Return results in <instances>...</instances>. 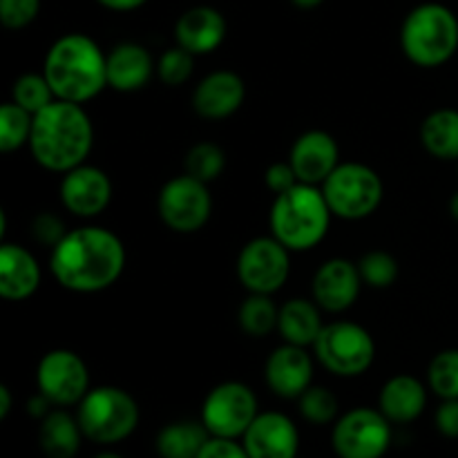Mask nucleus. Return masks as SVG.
I'll return each mask as SVG.
<instances>
[{
  "label": "nucleus",
  "mask_w": 458,
  "mask_h": 458,
  "mask_svg": "<svg viewBox=\"0 0 458 458\" xmlns=\"http://www.w3.org/2000/svg\"><path fill=\"white\" fill-rule=\"evenodd\" d=\"M49 268L63 289L98 293L110 289L123 273L125 246L107 228H74L52 249Z\"/></svg>",
  "instance_id": "f257e3e1"
},
{
  "label": "nucleus",
  "mask_w": 458,
  "mask_h": 458,
  "mask_svg": "<svg viewBox=\"0 0 458 458\" xmlns=\"http://www.w3.org/2000/svg\"><path fill=\"white\" fill-rule=\"evenodd\" d=\"M94 146V125L81 103L56 98L34 114L30 137L31 157L52 173H70L85 164Z\"/></svg>",
  "instance_id": "f03ea898"
},
{
  "label": "nucleus",
  "mask_w": 458,
  "mask_h": 458,
  "mask_svg": "<svg viewBox=\"0 0 458 458\" xmlns=\"http://www.w3.org/2000/svg\"><path fill=\"white\" fill-rule=\"evenodd\" d=\"M43 74L54 97L83 106L107 88V56L89 36L67 34L49 47Z\"/></svg>",
  "instance_id": "7ed1b4c3"
},
{
  "label": "nucleus",
  "mask_w": 458,
  "mask_h": 458,
  "mask_svg": "<svg viewBox=\"0 0 458 458\" xmlns=\"http://www.w3.org/2000/svg\"><path fill=\"white\" fill-rule=\"evenodd\" d=\"M331 217L334 213L320 186L295 183L286 192L276 195L268 224L273 237L289 250H311L329 233Z\"/></svg>",
  "instance_id": "20e7f679"
},
{
  "label": "nucleus",
  "mask_w": 458,
  "mask_h": 458,
  "mask_svg": "<svg viewBox=\"0 0 458 458\" xmlns=\"http://www.w3.org/2000/svg\"><path fill=\"white\" fill-rule=\"evenodd\" d=\"M401 47L419 67H438L458 49V18L441 3L419 4L407 13L401 30Z\"/></svg>",
  "instance_id": "39448f33"
},
{
  "label": "nucleus",
  "mask_w": 458,
  "mask_h": 458,
  "mask_svg": "<svg viewBox=\"0 0 458 458\" xmlns=\"http://www.w3.org/2000/svg\"><path fill=\"white\" fill-rule=\"evenodd\" d=\"M79 419L83 437L89 441L119 443L134 432L139 423V407L128 392L119 387H97L79 403Z\"/></svg>",
  "instance_id": "423d86ee"
},
{
  "label": "nucleus",
  "mask_w": 458,
  "mask_h": 458,
  "mask_svg": "<svg viewBox=\"0 0 458 458\" xmlns=\"http://www.w3.org/2000/svg\"><path fill=\"white\" fill-rule=\"evenodd\" d=\"M320 188L331 213L349 222L374 215L385 192L380 174L369 165L356 161L340 164Z\"/></svg>",
  "instance_id": "0eeeda50"
},
{
  "label": "nucleus",
  "mask_w": 458,
  "mask_h": 458,
  "mask_svg": "<svg viewBox=\"0 0 458 458\" xmlns=\"http://www.w3.org/2000/svg\"><path fill=\"white\" fill-rule=\"evenodd\" d=\"M313 352L327 371L343 378L365 374L376 360V343L369 331L344 320L322 327Z\"/></svg>",
  "instance_id": "6e6552de"
},
{
  "label": "nucleus",
  "mask_w": 458,
  "mask_h": 458,
  "mask_svg": "<svg viewBox=\"0 0 458 458\" xmlns=\"http://www.w3.org/2000/svg\"><path fill=\"white\" fill-rule=\"evenodd\" d=\"M213 213V197L208 192V183L179 174L164 183L159 192V217L170 231L191 235L206 226Z\"/></svg>",
  "instance_id": "1a4fd4ad"
},
{
  "label": "nucleus",
  "mask_w": 458,
  "mask_h": 458,
  "mask_svg": "<svg viewBox=\"0 0 458 458\" xmlns=\"http://www.w3.org/2000/svg\"><path fill=\"white\" fill-rule=\"evenodd\" d=\"M291 250L276 237H255L237 258V277L249 293L273 295L291 273Z\"/></svg>",
  "instance_id": "9d476101"
},
{
  "label": "nucleus",
  "mask_w": 458,
  "mask_h": 458,
  "mask_svg": "<svg viewBox=\"0 0 458 458\" xmlns=\"http://www.w3.org/2000/svg\"><path fill=\"white\" fill-rule=\"evenodd\" d=\"M258 419V398L244 383H222L206 396L201 407V423L217 438L244 437Z\"/></svg>",
  "instance_id": "9b49d317"
},
{
  "label": "nucleus",
  "mask_w": 458,
  "mask_h": 458,
  "mask_svg": "<svg viewBox=\"0 0 458 458\" xmlns=\"http://www.w3.org/2000/svg\"><path fill=\"white\" fill-rule=\"evenodd\" d=\"M392 420L383 411L358 407L347 411L335 423L334 443L335 454L340 458H380L387 452L392 441Z\"/></svg>",
  "instance_id": "f8f14e48"
},
{
  "label": "nucleus",
  "mask_w": 458,
  "mask_h": 458,
  "mask_svg": "<svg viewBox=\"0 0 458 458\" xmlns=\"http://www.w3.org/2000/svg\"><path fill=\"white\" fill-rule=\"evenodd\" d=\"M38 392L54 405H74L89 392V371L79 353L70 349H54L45 353L36 369Z\"/></svg>",
  "instance_id": "ddd939ff"
},
{
  "label": "nucleus",
  "mask_w": 458,
  "mask_h": 458,
  "mask_svg": "<svg viewBox=\"0 0 458 458\" xmlns=\"http://www.w3.org/2000/svg\"><path fill=\"white\" fill-rule=\"evenodd\" d=\"M61 201L76 217H97L112 201L110 177L97 165H76L63 174Z\"/></svg>",
  "instance_id": "4468645a"
},
{
  "label": "nucleus",
  "mask_w": 458,
  "mask_h": 458,
  "mask_svg": "<svg viewBox=\"0 0 458 458\" xmlns=\"http://www.w3.org/2000/svg\"><path fill=\"white\" fill-rule=\"evenodd\" d=\"M362 277L358 264L344 258L327 259L313 276V300L322 311L343 313L360 295Z\"/></svg>",
  "instance_id": "2eb2a0df"
},
{
  "label": "nucleus",
  "mask_w": 458,
  "mask_h": 458,
  "mask_svg": "<svg viewBox=\"0 0 458 458\" xmlns=\"http://www.w3.org/2000/svg\"><path fill=\"white\" fill-rule=\"evenodd\" d=\"M289 164L293 165L300 183L322 186L327 177L340 165V148L325 130H309L295 139Z\"/></svg>",
  "instance_id": "dca6fc26"
},
{
  "label": "nucleus",
  "mask_w": 458,
  "mask_h": 458,
  "mask_svg": "<svg viewBox=\"0 0 458 458\" xmlns=\"http://www.w3.org/2000/svg\"><path fill=\"white\" fill-rule=\"evenodd\" d=\"M242 438L249 458H295L298 454V429L280 411L258 414Z\"/></svg>",
  "instance_id": "f3484780"
},
{
  "label": "nucleus",
  "mask_w": 458,
  "mask_h": 458,
  "mask_svg": "<svg viewBox=\"0 0 458 458\" xmlns=\"http://www.w3.org/2000/svg\"><path fill=\"white\" fill-rule=\"evenodd\" d=\"M268 387L282 398H300L313 380V360L307 347L284 343L268 356L267 369Z\"/></svg>",
  "instance_id": "a211bd4d"
},
{
  "label": "nucleus",
  "mask_w": 458,
  "mask_h": 458,
  "mask_svg": "<svg viewBox=\"0 0 458 458\" xmlns=\"http://www.w3.org/2000/svg\"><path fill=\"white\" fill-rule=\"evenodd\" d=\"M246 98V85L240 74L219 70L199 81L192 94V107L201 119L222 121L235 114Z\"/></svg>",
  "instance_id": "6ab92c4d"
},
{
  "label": "nucleus",
  "mask_w": 458,
  "mask_h": 458,
  "mask_svg": "<svg viewBox=\"0 0 458 458\" xmlns=\"http://www.w3.org/2000/svg\"><path fill=\"white\" fill-rule=\"evenodd\" d=\"M174 38L179 47L188 49L195 56L215 52L226 38V21L222 13L208 4L191 7L179 16L174 25Z\"/></svg>",
  "instance_id": "aec40b11"
},
{
  "label": "nucleus",
  "mask_w": 458,
  "mask_h": 458,
  "mask_svg": "<svg viewBox=\"0 0 458 458\" xmlns=\"http://www.w3.org/2000/svg\"><path fill=\"white\" fill-rule=\"evenodd\" d=\"M40 286V267L25 246L4 242L0 246V295L9 302L31 298Z\"/></svg>",
  "instance_id": "412c9836"
},
{
  "label": "nucleus",
  "mask_w": 458,
  "mask_h": 458,
  "mask_svg": "<svg viewBox=\"0 0 458 458\" xmlns=\"http://www.w3.org/2000/svg\"><path fill=\"white\" fill-rule=\"evenodd\" d=\"M155 70V61L143 45L119 43L107 54V88L116 92H137L146 88Z\"/></svg>",
  "instance_id": "4be33fe9"
},
{
  "label": "nucleus",
  "mask_w": 458,
  "mask_h": 458,
  "mask_svg": "<svg viewBox=\"0 0 458 458\" xmlns=\"http://www.w3.org/2000/svg\"><path fill=\"white\" fill-rule=\"evenodd\" d=\"M428 405V389L414 376H394L380 392V411L392 423H411Z\"/></svg>",
  "instance_id": "5701e85b"
},
{
  "label": "nucleus",
  "mask_w": 458,
  "mask_h": 458,
  "mask_svg": "<svg viewBox=\"0 0 458 458\" xmlns=\"http://www.w3.org/2000/svg\"><path fill=\"white\" fill-rule=\"evenodd\" d=\"M320 307L316 300L293 298L280 307L277 318V331L284 338V343L298 344V347H313L322 331Z\"/></svg>",
  "instance_id": "b1692460"
},
{
  "label": "nucleus",
  "mask_w": 458,
  "mask_h": 458,
  "mask_svg": "<svg viewBox=\"0 0 458 458\" xmlns=\"http://www.w3.org/2000/svg\"><path fill=\"white\" fill-rule=\"evenodd\" d=\"M420 141L425 150L437 159H458V110L443 107L432 112L420 125Z\"/></svg>",
  "instance_id": "393cba45"
},
{
  "label": "nucleus",
  "mask_w": 458,
  "mask_h": 458,
  "mask_svg": "<svg viewBox=\"0 0 458 458\" xmlns=\"http://www.w3.org/2000/svg\"><path fill=\"white\" fill-rule=\"evenodd\" d=\"M79 419L67 411H49L40 425V447L49 458H74L81 447Z\"/></svg>",
  "instance_id": "a878e982"
},
{
  "label": "nucleus",
  "mask_w": 458,
  "mask_h": 458,
  "mask_svg": "<svg viewBox=\"0 0 458 458\" xmlns=\"http://www.w3.org/2000/svg\"><path fill=\"white\" fill-rule=\"evenodd\" d=\"M210 441V432L204 423L179 420L165 425L157 437V452L161 458H197Z\"/></svg>",
  "instance_id": "bb28decb"
},
{
  "label": "nucleus",
  "mask_w": 458,
  "mask_h": 458,
  "mask_svg": "<svg viewBox=\"0 0 458 458\" xmlns=\"http://www.w3.org/2000/svg\"><path fill=\"white\" fill-rule=\"evenodd\" d=\"M277 318H280V307H276L271 295L250 293L249 298L242 302L237 320H240L242 331H244L246 335L264 338V335L271 334L273 329H277Z\"/></svg>",
  "instance_id": "cd10ccee"
},
{
  "label": "nucleus",
  "mask_w": 458,
  "mask_h": 458,
  "mask_svg": "<svg viewBox=\"0 0 458 458\" xmlns=\"http://www.w3.org/2000/svg\"><path fill=\"white\" fill-rule=\"evenodd\" d=\"M34 114L13 101L0 107V150L13 152L22 146H30Z\"/></svg>",
  "instance_id": "c85d7f7f"
},
{
  "label": "nucleus",
  "mask_w": 458,
  "mask_h": 458,
  "mask_svg": "<svg viewBox=\"0 0 458 458\" xmlns=\"http://www.w3.org/2000/svg\"><path fill=\"white\" fill-rule=\"evenodd\" d=\"M12 101L25 107L31 114H38L49 103L56 101V97H54V89L45 79V74H22L13 83Z\"/></svg>",
  "instance_id": "c756f323"
},
{
  "label": "nucleus",
  "mask_w": 458,
  "mask_h": 458,
  "mask_svg": "<svg viewBox=\"0 0 458 458\" xmlns=\"http://www.w3.org/2000/svg\"><path fill=\"white\" fill-rule=\"evenodd\" d=\"M226 168V155L215 143H197L186 155V174L199 179V182L210 183L219 177Z\"/></svg>",
  "instance_id": "7c9ffc66"
},
{
  "label": "nucleus",
  "mask_w": 458,
  "mask_h": 458,
  "mask_svg": "<svg viewBox=\"0 0 458 458\" xmlns=\"http://www.w3.org/2000/svg\"><path fill=\"white\" fill-rule=\"evenodd\" d=\"M428 380L432 392L443 401L458 398V349H445L432 358Z\"/></svg>",
  "instance_id": "2f4dec72"
},
{
  "label": "nucleus",
  "mask_w": 458,
  "mask_h": 458,
  "mask_svg": "<svg viewBox=\"0 0 458 458\" xmlns=\"http://www.w3.org/2000/svg\"><path fill=\"white\" fill-rule=\"evenodd\" d=\"M358 271H360L362 284L371 286V289H387L396 282L398 262L394 255L385 253V250H369L358 262Z\"/></svg>",
  "instance_id": "473e14b6"
},
{
  "label": "nucleus",
  "mask_w": 458,
  "mask_h": 458,
  "mask_svg": "<svg viewBox=\"0 0 458 458\" xmlns=\"http://www.w3.org/2000/svg\"><path fill=\"white\" fill-rule=\"evenodd\" d=\"M300 401V414L309 420V423L325 425L338 416V398L329 392L327 387H309Z\"/></svg>",
  "instance_id": "72a5a7b5"
},
{
  "label": "nucleus",
  "mask_w": 458,
  "mask_h": 458,
  "mask_svg": "<svg viewBox=\"0 0 458 458\" xmlns=\"http://www.w3.org/2000/svg\"><path fill=\"white\" fill-rule=\"evenodd\" d=\"M192 67H195V54L177 45V47H170L161 54L159 63H157V74L168 88H177L191 79Z\"/></svg>",
  "instance_id": "f704fd0d"
},
{
  "label": "nucleus",
  "mask_w": 458,
  "mask_h": 458,
  "mask_svg": "<svg viewBox=\"0 0 458 458\" xmlns=\"http://www.w3.org/2000/svg\"><path fill=\"white\" fill-rule=\"evenodd\" d=\"M40 12V0H0V22L7 30L31 25Z\"/></svg>",
  "instance_id": "c9c22d12"
},
{
  "label": "nucleus",
  "mask_w": 458,
  "mask_h": 458,
  "mask_svg": "<svg viewBox=\"0 0 458 458\" xmlns=\"http://www.w3.org/2000/svg\"><path fill=\"white\" fill-rule=\"evenodd\" d=\"M264 182H267L268 191H271L273 195H280V192H286L289 188H293L295 183H300V179L289 161H277V164L268 165L267 168V173H264Z\"/></svg>",
  "instance_id": "e433bc0d"
},
{
  "label": "nucleus",
  "mask_w": 458,
  "mask_h": 458,
  "mask_svg": "<svg viewBox=\"0 0 458 458\" xmlns=\"http://www.w3.org/2000/svg\"><path fill=\"white\" fill-rule=\"evenodd\" d=\"M65 235L67 233L63 231V222L58 217H54V215L43 213L34 219V237L38 242H43V244L54 249Z\"/></svg>",
  "instance_id": "4c0bfd02"
},
{
  "label": "nucleus",
  "mask_w": 458,
  "mask_h": 458,
  "mask_svg": "<svg viewBox=\"0 0 458 458\" xmlns=\"http://www.w3.org/2000/svg\"><path fill=\"white\" fill-rule=\"evenodd\" d=\"M197 458H249V454H246L244 445H237L235 438L213 437Z\"/></svg>",
  "instance_id": "58836bf2"
},
{
  "label": "nucleus",
  "mask_w": 458,
  "mask_h": 458,
  "mask_svg": "<svg viewBox=\"0 0 458 458\" xmlns=\"http://www.w3.org/2000/svg\"><path fill=\"white\" fill-rule=\"evenodd\" d=\"M437 428L443 437L458 438V398L443 401L437 411Z\"/></svg>",
  "instance_id": "ea45409f"
},
{
  "label": "nucleus",
  "mask_w": 458,
  "mask_h": 458,
  "mask_svg": "<svg viewBox=\"0 0 458 458\" xmlns=\"http://www.w3.org/2000/svg\"><path fill=\"white\" fill-rule=\"evenodd\" d=\"M49 405H54V403L49 401L45 394L38 392V396H34L27 403V411H30V416H34V419H45V416L49 414Z\"/></svg>",
  "instance_id": "a19ab883"
},
{
  "label": "nucleus",
  "mask_w": 458,
  "mask_h": 458,
  "mask_svg": "<svg viewBox=\"0 0 458 458\" xmlns=\"http://www.w3.org/2000/svg\"><path fill=\"white\" fill-rule=\"evenodd\" d=\"M97 3L106 9H112V12H132V9L146 4L148 0H97Z\"/></svg>",
  "instance_id": "79ce46f5"
},
{
  "label": "nucleus",
  "mask_w": 458,
  "mask_h": 458,
  "mask_svg": "<svg viewBox=\"0 0 458 458\" xmlns=\"http://www.w3.org/2000/svg\"><path fill=\"white\" fill-rule=\"evenodd\" d=\"M9 410H12V392L9 387L0 385V419H7Z\"/></svg>",
  "instance_id": "37998d69"
},
{
  "label": "nucleus",
  "mask_w": 458,
  "mask_h": 458,
  "mask_svg": "<svg viewBox=\"0 0 458 458\" xmlns=\"http://www.w3.org/2000/svg\"><path fill=\"white\" fill-rule=\"evenodd\" d=\"M291 3H293L295 7H300V9H313V7H318L322 0H291Z\"/></svg>",
  "instance_id": "c03bdc74"
},
{
  "label": "nucleus",
  "mask_w": 458,
  "mask_h": 458,
  "mask_svg": "<svg viewBox=\"0 0 458 458\" xmlns=\"http://www.w3.org/2000/svg\"><path fill=\"white\" fill-rule=\"evenodd\" d=\"M450 215L458 222V191L452 195V199H450Z\"/></svg>",
  "instance_id": "a18cd8bd"
},
{
  "label": "nucleus",
  "mask_w": 458,
  "mask_h": 458,
  "mask_svg": "<svg viewBox=\"0 0 458 458\" xmlns=\"http://www.w3.org/2000/svg\"><path fill=\"white\" fill-rule=\"evenodd\" d=\"M94 458H121L119 454H112V452H103V454L94 456Z\"/></svg>",
  "instance_id": "49530a36"
}]
</instances>
